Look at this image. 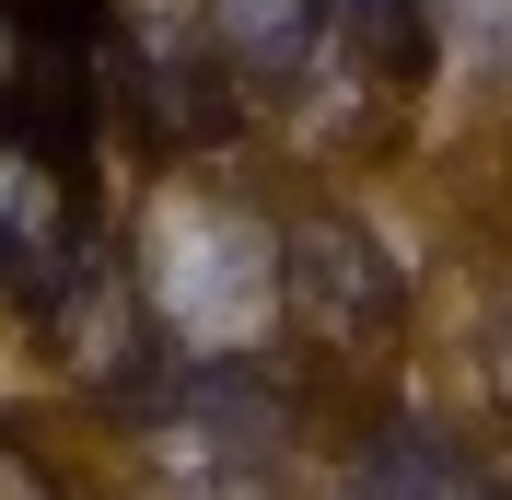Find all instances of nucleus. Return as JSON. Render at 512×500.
<instances>
[{
    "instance_id": "nucleus-1",
    "label": "nucleus",
    "mask_w": 512,
    "mask_h": 500,
    "mask_svg": "<svg viewBox=\"0 0 512 500\" xmlns=\"http://www.w3.org/2000/svg\"><path fill=\"white\" fill-rule=\"evenodd\" d=\"M128 280H140L163 361H256L280 326V221L222 187H163Z\"/></svg>"
},
{
    "instance_id": "nucleus-2",
    "label": "nucleus",
    "mask_w": 512,
    "mask_h": 500,
    "mask_svg": "<svg viewBox=\"0 0 512 500\" xmlns=\"http://www.w3.org/2000/svg\"><path fill=\"white\" fill-rule=\"evenodd\" d=\"M280 314L315 349H384L408 326V280H396V256H384L373 221L303 210V221H280Z\"/></svg>"
},
{
    "instance_id": "nucleus-3",
    "label": "nucleus",
    "mask_w": 512,
    "mask_h": 500,
    "mask_svg": "<svg viewBox=\"0 0 512 500\" xmlns=\"http://www.w3.org/2000/svg\"><path fill=\"white\" fill-rule=\"evenodd\" d=\"M94 256V198H82V163L35 152L24 128H0V303L35 314L47 291Z\"/></svg>"
},
{
    "instance_id": "nucleus-4",
    "label": "nucleus",
    "mask_w": 512,
    "mask_h": 500,
    "mask_svg": "<svg viewBox=\"0 0 512 500\" xmlns=\"http://www.w3.org/2000/svg\"><path fill=\"white\" fill-rule=\"evenodd\" d=\"M315 35H326V0H210V47L256 94H280L291 70L315 59Z\"/></svg>"
},
{
    "instance_id": "nucleus-5",
    "label": "nucleus",
    "mask_w": 512,
    "mask_h": 500,
    "mask_svg": "<svg viewBox=\"0 0 512 500\" xmlns=\"http://www.w3.org/2000/svg\"><path fill=\"white\" fill-rule=\"evenodd\" d=\"M338 500H466V489H454V454L419 419H384L350 466H338Z\"/></svg>"
},
{
    "instance_id": "nucleus-6",
    "label": "nucleus",
    "mask_w": 512,
    "mask_h": 500,
    "mask_svg": "<svg viewBox=\"0 0 512 500\" xmlns=\"http://www.w3.org/2000/svg\"><path fill=\"white\" fill-rule=\"evenodd\" d=\"M326 24L373 82H431V0H326Z\"/></svg>"
},
{
    "instance_id": "nucleus-7",
    "label": "nucleus",
    "mask_w": 512,
    "mask_h": 500,
    "mask_svg": "<svg viewBox=\"0 0 512 500\" xmlns=\"http://www.w3.org/2000/svg\"><path fill=\"white\" fill-rule=\"evenodd\" d=\"M0 500H70L59 477H47V454H35L24 431H0Z\"/></svg>"
}]
</instances>
